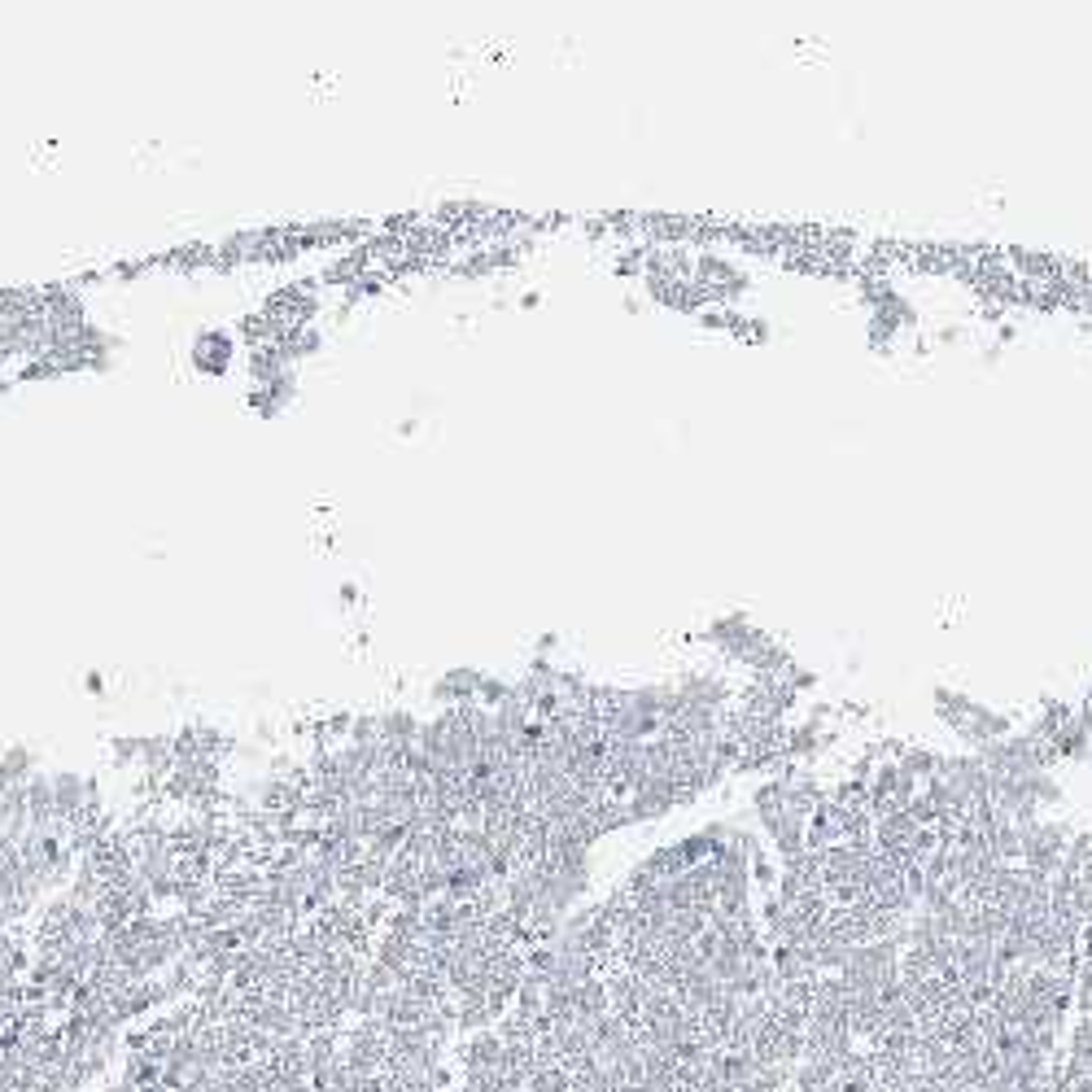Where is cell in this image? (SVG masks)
<instances>
[{"label": "cell", "instance_id": "1", "mask_svg": "<svg viewBox=\"0 0 1092 1092\" xmlns=\"http://www.w3.org/2000/svg\"><path fill=\"white\" fill-rule=\"evenodd\" d=\"M463 1070H468V1075L503 1070V1040H498V1031H481V1036L463 1049Z\"/></svg>", "mask_w": 1092, "mask_h": 1092}]
</instances>
